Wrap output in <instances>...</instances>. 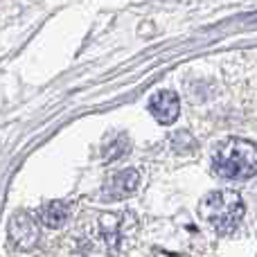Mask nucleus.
Listing matches in <instances>:
<instances>
[{
    "instance_id": "nucleus-1",
    "label": "nucleus",
    "mask_w": 257,
    "mask_h": 257,
    "mask_svg": "<svg viewBox=\"0 0 257 257\" xmlns=\"http://www.w3.org/2000/svg\"><path fill=\"white\" fill-rule=\"evenodd\" d=\"M199 214L212 230L226 235V232L235 230L239 226V221L244 219V201L232 190L210 192L201 199Z\"/></svg>"
},
{
    "instance_id": "nucleus-2",
    "label": "nucleus",
    "mask_w": 257,
    "mask_h": 257,
    "mask_svg": "<svg viewBox=\"0 0 257 257\" xmlns=\"http://www.w3.org/2000/svg\"><path fill=\"white\" fill-rule=\"evenodd\" d=\"M214 174L226 181H244L257 172V147L248 140H230L214 158Z\"/></svg>"
},
{
    "instance_id": "nucleus-3",
    "label": "nucleus",
    "mask_w": 257,
    "mask_h": 257,
    "mask_svg": "<svg viewBox=\"0 0 257 257\" xmlns=\"http://www.w3.org/2000/svg\"><path fill=\"white\" fill-rule=\"evenodd\" d=\"M149 113L160 124H172L181 113V99L174 90H158L149 99Z\"/></svg>"
},
{
    "instance_id": "nucleus-4",
    "label": "nucleus",
    "mask_w": 257,
    "mask_h": 257,
    "mask_svg": "<svg viewBox=\"0 0 257 257\" xmlns=\"http://www.w3.org/2000/svg\"><path fill=\"white\" fill-rule=\"evenodd\" d=\"M9 235L18 246L30 248L39 239V226H36V221L30 214H16L12 219V223H9Z\"/></svg>"
},
{
    "instance_id": "nucleus-5",
    "label": "nucleus",
    "mask_w": 257,
    "mask_h": 257,
    "mask_svg": "<svg viewBox=\"0 0 257 257\" xmlns=\"http://www.w3.org/2000/svg\"><path fill=\"white\" fill-rule=\"evenodd\" d=\"M140 183V176H138L136 169H122V172L113 174L106 183V196L108 199H122V196L131 194L133 190Z\"/></svg>"
},
{
    "instance_id": "nucleus-6",
    "label": "nucleus",
    "mask_w": 257,
    "mask_h": 257,
    "mask_svg": "<svg viewBox=\"0 0 257 257\" xmlns=\"http://www.w3.org/2000/svg\"><path fill=\"white\" fill-rule=\"evenodd\" d=\"M66 219H68V208H66V203H61V201H52V203H48L43 210H41V221H43L48 228L63 226Z\"/></svg>"
}]
</instances>
